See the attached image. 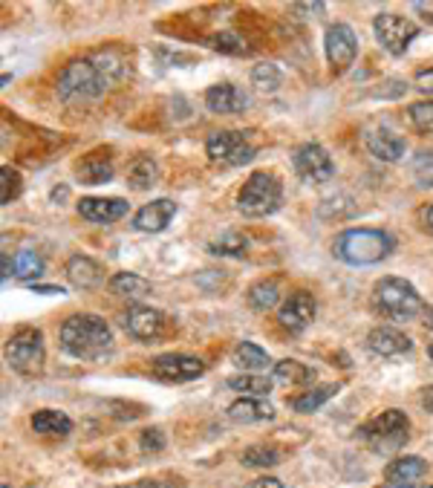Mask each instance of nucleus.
<instances>
[{
	"mask_svg": "<svg viewBox=\"0 0 433 488\" xmlns=\"http://www.w3.org/2000/svg\"><path fill=\"white\" fill-rule=\"evenodd\" d=\"M338 388H341V385H321V388H312V390L301 393V396L292 399V408H295L298 413H312V411H318V408H324V404L335 396Z\"/></svg>",
	"mask_w": 433,
	"mask_h": 488,
	"instance_id": "obj_29",
	"label": "nucleus"
},
{
	"mask_svg": "<svg viewBox=\"0 0 433 488\" xmlns=\"http://www.w3.org/2000/svg\"><path fill=\"white\" fill-rule=\"evenodd\" d=\"M373 295H376V307L393 321H411L425 309L422 295L416 292L413 284L402 281V277H381Z\"/></svg>",
	"mask_w": 433,
	"mask_h": 488,
	"instance_id": "obj_4",
	"label": "nucleus"
},
{
	"mask_svg": "<svg viewBox=\"0 0 433 488\" xmlns=\"http://www.w3.org/2000/svg\"><path fill=\"white\" fill-rule=\"evenodd\" d=\"M365 145L376 159L381 162H399L405 156V139L399 133H393L390 127H367Z\"/></svg>",
	"mask_w": 433,
	"mask_h": 488,
	"instance_id": "obj_15",
	"label": "nucleus"
},
{
	"mask_svg": "<svg viewBox=\"0 0 433 488\" xmlns=\"http://www.w3.org/2000/svg\"><path fill=\"white\" fill-rule=\"evenodd\" d=\"M124 330L139 341H150L165 330V316H162L159 309H150V307H133L124 316Z\"/></svg>",
	"mask_w": 433,
	"mask_h": 488,
	"instance_id": "obj_16",
	"label": "nucleus"
},
{
	"mask_svg": "<svg viewBox=\"0 0 433 488\" xmlns=\"http://www.w3.org/2000/svg\"><path fill=\"white\" fill-rule=\"evenodd\" d=\"M113 344V332L108 327V321L99 316H90V312H78V316H69L61 324V350L81 362H92V358H101L110 350Z\"/></svg>",
	"mask_w": 433,
	"mask_h": 488,
	"instance_id": "obj_2",
	"label": "nucleus"
},
{
	"mask_svg": "<svg viewBox=\"0 0 433 488\" xmlns=\"http://www.w3.org/2000/svg\"><path fill=\"white\" fill-rule=\"evenodd\" d=\"M275 379L284 381L289 388H303V385H312L315 381V370L295 362V358H284V362L275 364Z\"/></svg>",
	"mask_w": 433,
	"mask_h": 488,
	"instance_id": "obj_25",
	"label": "nucleus"
},
{
	"mask_svg": "<svg viewBox=\"0 0 433 488\" xmlns=\"http://www.w3.org/2000/svg\"><path fill=\"white\" fill-rule=\"evenodd\" d=\"M78 173H81V182H90V185L110 182L113 180V162L108 156H101V154H90L78 165Z\"/></svg>",
	"mask_w": 433,
	"mask_h": 488,
	"instance_id": "obj_28",
	"label": "nucleus"
},
{
	"mask_svg": "<svg viewBox=\"0 0 433 488\" xmlns=\"http://www.w3.org/2000/svg\"><path fill=\"white\" fill-rule=\"evenodd\" d=\"M428 356H430V362H433V344L428 347Z\"/></svg>",
	"mask_w": 433,
	"mask_h": 488,
	"instance_id": "obj_48",
	"label": "nucleus"
},
{
	"mask_svg": "<svg viewBox=\"0 0 433 488\" xmlns=\"http://www.w3.org/2000/svg\"><path fill=\"white\" fill-rule=\"evenodd\" d=\"M292 165H295V173L309 185H321L326 180H333L335 173V165H333V156L326 154L321 145L315 142H307L295 150V156H292Z\"/></svg>",
	"mask_w": 433,
	"mask_h": 488,
	"instance_id": "obj_10",
	"label": "nucleus"
},
{
	"mask_svg": "<svg viewBox=\"0 0 433 488\" xmlns=\"http://www.w3.org/2000/svg\"><path fill=\"white\" fill-rule=\"evenodd\" d=\"M44 272V258L38 252H32V249H23L18 252V258H15V275L18 277H38Z\"/></svg>",
	"mask_w": 433,
	"mask_h": 488,
	"instance_id": "obj_34",
	"label": "nucleus"
},
{
	"mask_svg": "<svg viewBox=\"0 0 433 488\" xmlns=\"http://www.w3.org/2000/svg\"><path fill=\"white\" fill-rule=\"evenodd\" d=\"M416 90L433 92V67L430 69H422V73H416Z\"/></svg>",
	"mask_w": 433,
	"mask_h": 488,
	"instance_id": "obj_41",
	"label": "nucleus"
},
{
	"mask_svg": "<svg viewBox=\"0 0 433 488\" xmlns=\"http://www.w3.org/2000/svg\"><path fill=\"white\" fill-rule=\"evenodd\" d=\"M425 226H428V228L433 231V205H430L428 212H425Z\"/></svg>",
	"mask_w": 433,
	"mask_h": 488,
	"instance_id": "obj_45",
	"label": "nucleus"
},
{
	"mask_svg": "<svg viewBox=\"0 0 433 488\" xmlns=\"http://www.w3.org/2000/svg\"><path fill=\"white\" fill-rule=\"evenodd\" d=\"M284 203V185L272 173H252L237 194V208L245 217H269Z\"/></svg>",
	"mask_w": 433,
	"mask_h": 488,
	"instance_id": "obj_6",
	"label": "nucleus"
},
{
	"mask_svg": "<svg viewBox=\"0 0 433 488\" xmlns=\"http://www.w3.org/2000/svg\"><path fill=\"white\" fill-rule=\"evenodd\" d=\"M0 185H4V191H0V203H12V196H15L20 191V177H18V171H12V168H4L0 171Z\"/></svg>",
	"mask_w": 433,
	"mask_h": 488,
	"instance_id": "obj_39",
	"label": "nucleus"
},
{
	"mask_svg": "<svg viewBox=\"0 0 433 488\" xmlns=\"http://www.w3.org/2000/svg\"><path fill=\"white\" fill-rule=\"evenodd\" d=\"M208 46H212V50H217V52H229V55H240V52L249 50V46L243 44V38H237L234 32H220V35H214V38L208 41Z\"/></svg>",
	"mask_w": 433,
	"mask_h": 488,
	"instance_id": "obj_37",
	"label": "nucleus"
},
{
	"mask_svg": "<svg viewBox=\"0 0 433 488\" xmlns=\"http://www.w3.org/2000/svg\"><path fill=\"white\" fill-rule=\"evenodd\" d=\"M430 488H433V485H430Z\"/></svg>",
	"mask_w": 433,
	"mask_h": 488,
	"instance_id": "obj_49",
	"label": "nucleus"
},
{
	"mask_svg": "<svg viewBox=\"0 0 433 488\" xmlns=\"http://www.w3.org/2000/svg\"><path fill=\"white\" fill-rule=\"evenodd\" d=\"M243 466L249 468H266V466H277L284 460V451L275 448V445H252L243 451Z\"/></svg>",
	"mask_w": 433,
	"mask_h": 488,
	"instance_id": "obj_31",
	"label": "nucleus"
},
{
	"mask_svg": "<svg viewBox=\"0 0 433 488\" xmlns=\"http://www.w3.org/2000/svg\"><path fill=\"white\" fill-rule=\"evenodd\" d=\"M156 177H159L156 162L142 154V156H136V159H133L131 171H127V185H131L133 191H148L150 185L156 182Z\"/></svg>",
	"mask_w": 433,
	"mask_h": 488,
	"instance_id": "obj_26",
	"label": "nucleus"
},
{
	"mask_svg": "<svg viewBox=\"0 0 433 488\" xmlns=\"http://www.w3.org/2000/svg\"><path fill=\"white\" fill-rule=\"evenodd\" d=\"M249 488H284V483L275 480V477H261V480H254Z\"/></svg>",
	"mask_w": 433,
	"mask_h": 488,
	"instance_id": "obj_43",
	"label": "nucleus"
},
{
	"mask_svg": "<svg viewBox=\"0 0 433 488\" xmlns=\"http://www.w3.org/2000/svg\"><path fill=\"white\" fill-rule=\"evenodd\" d=\"M422 404H425V411H430V413H433V385H430V388H425V393H422Z\"/></svg>",
	"mask_w": 433,
	"mask_h": 488,
	"instance_id": "obj_44",
	"label": "nucleus"
},
{
	"mask_svg": "<svg viewBox=\"0 0 433 488\" xmlns=\"http://www.w3.org/2000/svg\"><path fill=\"white\" fill-rule=\"evenodd\" d=\"M373 29H376L379 44L390 55H405L407 46H411V41L419 35V23H413L411 18L390 15V12H384V15H379L376 20H373Z\"/></svg>",
	"mask_w": 433,
	"mask_h": 488,
	"instance_id": "obj_9",
	"label": "nucleus"
},
{
	"mask_svg": "<svg viewBox=\"0 0 433 488\" xmlns=\"http://www.w3.org/2000/svg\"><path fill=\"white\" fill-rule=\"evenodd\" d=\"M6 358L18 373H38L44 367V335L38 330H18L6 344Z\"/></svg>",
	"mask_w": 433,
	"mask_h": 488,
	"instance_id": "obj_8",
	"label": "nucleus"
},
{
	"mask_svg": "<svg viewBox=\"0 0 433 488\" xmlns=\"http://www.w3.org/2000/svg\"><path fill=\"white\" fill-rule=\"evenodd\" d=\"M9 269H12V266H9V254H4V281H9V275H12Z\"/></svg>",
	"mask_w": 433,
	"mask_h": 488,
	"instance_id": "obj_46",
	"label": "nucleus"
},
{
	"mask_svg": "<svg viewBox=\"0 0 433 488\" xmlns=\"http://www.w3.org/2000/svg\"><path fill=\"white\" fill-rule=\"evenodd\" d=\"M428 477V462L422 457H399L388 466L384 488H419Z\"/></svg>",
	"mask_w": 433,
	"mask_h": 488,
	"instance_id": "obj_14",
	"label": "nucleus"
},
{
	"mask_svg": "<svg viewBox=\"0 0 433 488\" xmlns=\"http://www.w3.org/2000/svg\"><path fill=\"white\" fill-rule=\"evenodd\" d=\"M413 177L419 188L433 191V150H422V154L413 159Z\"/></svg>",
	"mask_w": 433,
	"mask_h": 488,
	"instance_id": "obj_36",
	"label": "nucleus"
},
{
	"mask_svg": "<svg viewBox=\"0 0 433 488\" xmlns=\"http://www.w3.org/2000/svg\"><path fill=\"white\" fill-rule=\"evenodd\" d=\"M67 277H69V284L78 286V289H92V286L101 284L104 272L92 258L76 254V258H69V263H67Z\"/></svg>",
	"mask_w": 433,
	"mask_h": 488,
	"instance_id": "obj_21",
	"label": "nucleus"
},
{
	"mask_svg": "<svg viewBox=\"0 0 433 488\" xmlns=\"http://www.w3.org/2000/svg\"><path fill=\"white\" fill-rule=\"evenodd\" d=\"M315 312H318L315 298L309 292H295V295L286 298L284 307H280L277 321H280V327L289 330V332H303L312 324Z\"/></svg>",
	"mask_w": 433,
	"mask_h": 488,
	"instance_id": "obj_13",
	"label": "nucleus"
},
{
	"mask_svg": "<svg viewBox=\"0 0 433 488\" xmlns=\"http://www.w3.org/2000/svg\"><path fill=\"white\" fill-rule=\"evenodd\" d=\"M326 61H330L333 73H344V69L356 61L358 55V38L347 23H335L326 29Z\"/></svg>",
	"mask_w": 433,
	"mask_h": 488,
	"instance_id": "obj_12",
	"label": "nucleus"
},
{
	"mask_svg": "<svg viewBox=\"0 0 433 488\" xmlns=\"http://www.w3.org/2000/svg\"><path fill=\"white\" fill-rule=\"evenodd\" d=\"M32 428L35 434H44V436H67L73 431V422H69V416L61 411H38L32 416Z\"/></svg>",
	"mask_w": 433,
	"mask_h": 488,
	"instance_id": "obj_24",
	"label": "nucleus"
},
{
	"mask_svg": "<svg viewBox=\"0 0 433 488\" xmlns=\"http://www.w3.org/2000/svg\"><path fill=\"white\" fill-rule=\"evenodd\" d=\"M205 154L220 165H245L254 159V145L237 131H214L205 139Z\"/></svg>",
	"mask_w": 433,
	"mask_h": 488,
	"instance_id": "obj_7",
	"label": "nucleus"
},
{
	"mask_svg": "<svg viewBox=\"0 0 433 488\" xmlns=\"http://www.w3.org/2000/svg\"><path fill=\"white\" fill-rule=\"evenodd\" d=\"M150 373H154L159 381H171V385H177V381L200 379L205 373V364L196 356L168 353V356L154 358V364H150Z\"/></svg>",
	"mask_w": 433,
	"mask_h": 488,
	"instance_id": "obj_11",
	"label": "nucleus"
},
{
	"mask_svg": "<svg viewBox=\"0 0 433 488\" xmlns=\"http://www.w3.org/2000/svg\"><path fill=\"white\" fill-rule=\"evenodd\" d=\"M367 347H370V353H376L381 358H396V356L411 353L413 341L407 339L405 332L393 330V327H376L367 335Z\"/></svg>",
	"mask_w": 433,
	"mask_h": 488,
	"instance_id": "obj_19",
	"label": "nucleus"
},
{
	"mask_svg": "<svg viewBox=\"0 0 433 488\" xmlns=\"http://www.w3.org/2000/svg\"><path fill=\"white\" fill-rule=\"evenodd\" d=\"M407 431H411V420L402 411H381L376 420H370L365 428H358V436L376 451V454H396L407 443Z\"/></svg>",
	"mask_w": 433,
	"mask_h": 488,
	"instance_id": "obj_5",
	"label": "nucleus"
},
{
	"mask_svg": "<svg viewBox=\"0 0 433 488\" xmlns=\"http://www.w3.org/2000/svg\"><path fill=\"white\" fill-rule=\"evenodd\" d=\"M226 385H229V390L243 393V396H252V399H263V396H269V390H272V381L263 376H254V373L231 376Z\"/></svg>",
	"mask_w": 433,
	"mask_h": 488,
	"instance_id": "obj_30",
	"label": "nucleus"
},
{
	"mask_svg": "<svg viewBox=\"0 0 433 488\" xmlns=\"http://www.w3.org/2000/svg\"><path fill=\"white\" fill-rule=\"evenodd\" d=\"M173 214H177V203L173 200H154L145 208H139L133 217V226L139 231H148V235H156V231H165L171 226Z\"/></svg>",
	"mask_w": 433,
	"mask_h": 488,
	"instance_id": "obj_18",
	"label": "nucleus"
},
{
	"mask_svg": "<svg viewBox=\"0 0 433 488\" xmlns=\"http://www.w3.org/2000/svg\"><path fill=\"white\" fill-rule=\"evenodd\" d=\"M393 237L388 231L379 228H347L335 237L333 252L338 260H344L349 266H373L381 263L393 252Z\"/></svg>",
	"mask_w": 433,
	"mask_h": 488,
	"instance_id": "obj_3",
	"label": "nucleus"
},
{
	"mask_svg": "<svg viewBox=\"0 0 433 488\" xmlns=\"http://www.w3.org/2000/svg\"><path fill=\"white\" fill-rule=\"evenodd\" d=\"M122 488H180V483H171V480H139L136 485H122Z\"/></svg>",
	"mask_w": 433,
	"mask_h": 488,
	"instance_id": "obj_42",
	"label": "nucleus"
},
{
	"mask_svg": "<svg viewBox=\"0 0 433 488\" xmlns=\"http://www.w3.org/2000/svg\"><path fill=\"white\" fill-rule=\"evenodd\" d=\"M411 122L419 131H433V101H419L411 108Z\"/></svg>",
	"mask_w": 433,
	"mask_h": 488,
	"instance_id": "obj_38",
	"label": "nucleus"
},
{
	"mask_svg": "<svg viewBox=\"0 0 433 488\" xmlns=\"http://www.w3.org/2000/svg\"><path fill=\"white\" fill-rule=\"evenodd\" d=\"M127 67L113 52H99L92 58H76L58 76V96L64 101H87L99 99L104 90L119 84Z\"/></svg>",
	"mask_w": 433,
	"mask_h": 488,
	"instance_id": "obj_1",
	"label": "nucleus"
},
{
	"mask_svg": "<svg viewBox=\"0 0 433 488\" xmlns=\"http://www.w3.org/2000/svg\"><path fill=\"white\" fill-rule=\"evenodd\" d=\"M277 298H280V289L275 281H257L252 289H249V304L252 309L257 312H266V309H272L277 304Z\"/></svg>",
	"mask_w": 433,
	"mask_h": 488,
	"instance_id": "obj_32",
	"label": "nucleus"
},
{
	"mask_svg": "<svg viewBox=\"0 0 433 488\" xmlns=\"http://www.w3.org/2000/svg\"><path fill=\"white\" fill-rule=\"evenodd\" d=\"M245 249H249V240H245L243 235H222L220 240H214L212 246H208V252L212 254H220V258H243Z\"/></svg>",
	"mask_w": 433,
	"mask_h": 488,
	"instance_id": "obj_33",
	"label": "nucleus"
},
{
	"mask_svg": "<svg viewBox=\"0 0 433 488\" xmlns=\"http://www.w3.org/2000/svg\"><path fill=\"white\" fill-rule=\"evenodd\" d=\"M165 448V436H162L159 428H150V431L142 434V451H150V454H156V451Z\"/></svg>",
	"mask_w": 433,
	"mask_h": 488,
	"instance_id": "obj_40",
	"label": "nucleus"
},
{
	"mask_svg": "<svg viewBox=\"0 0 433 488\" xmlns=\"http://www.w3.org/2000/svg\"><path fill=\"white\" fill-rule=\"evenodd\" d=\"M110 292L136 300V298L150 295V284L145 281V277L133 275V272H119V275H113V277H110Z\"/></svg>",
	"mask_w": 433,
	"mask_h": 488,
	"instance_id": "obj_27",
	"label": "nucleus"
},
{
	"mask_svg": "<svg viewBox=\"0 0 433 488\" xmlns=\"http://www.w3.org/2000/svg\"><path fill=\"white\" fill-rule=\"evenodd\" d=\"M425 321H428V327H430V330H433V307H430V309H428V318H425Z\"/></svg>",
	"mask_w": 433,
	"mask_h": 488,
	"instance_id": "obj_47",
	"label": "nucleus"
},
{
	"mask_svg": "<svg viewBox=\"0 0 433 488\" xmlns=\"http://www.w3.org/2000/svg\"><path fill=\"white\" fill-rule=\"evenodd\" d=\"M205 104L212 113H220V116H231V113H240L249 108V96L234 87V84H214L208 87L205 92Z\"/></svg>",
	"mask_w": 433,
	"mask_h": 488,
	"instance_id": "obj_20",
	"label": "nucleus"
},
{
	"mask_svg": "<svg viewBox=\"0 0 433 488\" xmlns=\"http://www.w3.org/2000/svg\"><path fill=\"white\" fill-rule=\"evenodd\" d=\"M231 358H234V364L243 367L245 373H254V376H261L263 370L272 364V358H269V353L263 350V347H257L252 341H240L237 347H234Z\"/></svg>",
	"mask_w": 433,
	"mask_h": 488,
	"instance_id": "obj_22",
	"label": "nucleus"
},
{
	"mask_svg": "<svg viewBox=\"0 0 433 488\" xmlns=\"http://www.w3.org/2000/svg\"><path fill=\"white\" fill-rule=\"evenodd\" d=\"M78 214L90 223H116L127 214V203L119 196H84L78 203Z\"/></svg>",
	"mask_w": 433,
	"mask_h": 488,
	"instance_id": "obj_17",
	"label": "nucleus"
},
{
	"mask_svg": "<svg viewBox=\"0 0 433 488\" xmlns=\"http://www.w3.org/2000/svg\"><path fill=\"white\" fill-rule=\"evenodd\" d=\"M252 81H254V87L257 90H263V92H275L280 87V73H277V67L275 64H257L252 69Z\"/></svg>",
	"mask_w": 433,
	"mask_h": 488,
	"instance_id": "obj_35",
	"label": "nucleus"
},
{
	"mask_svg": "<svg viewBox=\"0 0 433 488\" xmlns=\"http://www.w3.org/2000/svg\"><path fill=\"white\" fill-rule=\"evenodd\" d=\"M229 416L234 422H263V420H272L275 416V408L269 402H263V399H252V396H243V399H237L229 408Z\"/></svg>",
	"mask_w": 433,
	"mask_h": 488,
	"instance_id": "obj_23",
	"label": "nucleus"
}]
</instances>
